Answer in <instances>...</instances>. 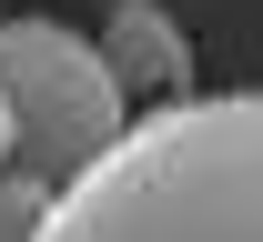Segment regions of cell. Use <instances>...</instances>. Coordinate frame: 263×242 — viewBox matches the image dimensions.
<instances>
[{"label":"cell","mask_w":263,"mask_h":242,"mask_svg":"<svg viewBox=\"0 0 263 242\" xmlns=\"http://www.w3.org/2000/svg\"><path fill=\"white\" fill-rule=\"evenodd\" d=\"M21 162V121H10V101H0V172Z\"/></svg>","instance_id":"5b68a950"},{"label":"cell","mask_w":263,"mask_h":242,"mask_svg":"<svg viewBox=\"0 0 263 242\" xmlns=\"http://www.w3.org/2000/svg\"><path fill=\"white\" fill-rule=\"evenodd\" d=\"M51 202H61V182H41L31 162H10V172H0V242H41Z\"/></svg>","instance_id":"277c9868"},{"label":"cell","mask_w":263,"mask_h":242,"mask_svg":"<svg viewBox=\"0 0 263 242\" xmlns=\"http://www.w3.org/2000/svg\"><path fill=\"white\" fill-rule=\"evenodd\" d=\"M41 242H263V91H182L132 111L41 222Z\"/></svg>","instance_id":"6da1fadb"},{"label":"cell","mask_w":263,"mask_h":242,"mask_svg":"<svg viewBox=\"0 0 263 242\" xmlns=\"http://www.w3.org/2000/svg\"><path fill=\"white\" fill-rule=\"evenodd\" d=\"M0 101L21 121V162L41 182H81L132 131V91L111 81L101 40H81L71 20H0Z\"/></svg>","instance_id":"7a4b0ae2"},{"label":"cell","mask_w":263,"mask_h":242,"mask_svg":"<svg viewBox=\"0 0 263 242\" xmlns=\"http://www.w3.org/2000/svg\"><path fill=\"white\" fill-rule=\"evenodd\" d=\"M101 61H111V81H122L132 101H182L193 91V40H182V20H172L162 0H111Z\"/></svg>","instance_id":"3957f363"}]
</instances>
